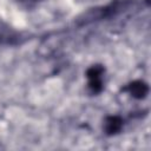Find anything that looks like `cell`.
I'll return each mask as SVG.
<instances>
[{
	"mask_svg": "<svg viewBox=\"0 0 151 151\" xmlns=\"http://www.w3.org/2000/svg\"><path fill=\"white\" fill-rule=\"evenodd\" d=\"M105 72V68L103 65H92L91 67L87 68L86 71V78L90 80V79H99V78H103V74Z\"/></svg>",
	"mask_w": 151,
	"mask_h": 151,
	"instance_id": "3957f363",
	"label": "cell"
},
{
	"mask_svg": "<svg viewBox=\"0 0 151 151\" xmlns=\"http://www.w3.org/2000/svg\"><path fill=\"white\" fill-rule=\"evenodd\" d=\"M123 119L119 116H109L104 122V131L107 136H114L123 129Z\"/></svg>",
	"mask_w": 151,
	"mask_h": 151,
	"instance_id": "7a4b0ae2",
	"label": "cell"
},
{
	"mask_svg": "<svg viewBox=\"0 0 151 151\" xmlns=\"http://www.w3.org/2000/svg\"><path fill=\"white\" fill-rule=\"evenodd\" d=\"M124 91L136 99H144L149 93V85L143 80H134L127 84L124 87Z\"/></svg>",
	"mask_w": 151,
	"mask_h": 151,
	"instance_id": "6da1fadb",
	"label": "cell"
},
{
	"mask_svg": "<svg viewBox=\"0 0 151 151\" xmlns=\"http://www.w3.org/2000/svg\"><path fill=\"white\" fill-rule=\"evenodd\" d=\"M20 2H25V4H34V2H38V1H41V0H19Z\"/></svg>",
	"mask_w": 151,
	"mask_h": 151,
	"instance_id": "5b68a950",
	"label": "cell"
},
{
	"mask_svg": "<svg viewBox=\"0 0 151 151\" xmlns=\"http://www.w3.org/2000/svg\"><path fill=\"white\" fill-rule=\"evenodd\" d=\"M87 87L88 90L92 92V93H99L103 91V78H99V79H90L88 80V84H87Z\"/></svg>",
	"mask_w": 151,
	"mask_h": 151,
	"instance_id": "277c9868",
	"label": "cell"
}]
</instances>
